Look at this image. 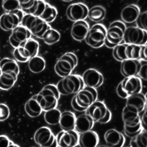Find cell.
<instances>
[{"label":"cell","instance_id":"1","mask_svg":"<svg viewBox=\"0 0 147 147\" xmlns=\"http://www.w3.org/2000/svg\"><path fill=\"white\" fill-rule=\"evenodd\" d=\"M98 92L96 89L84 86L72 98L71 105L76 111H85L94 102L97 100Z\"/></svg>","mask_w":147,"mask_h":147},{"label":"cell","instance_id":"2","mask_svg":"<svg viewBox=\"0 0 147 147\" xmlns=\"http://www.w3.org/2000/svg\"><path fill=\"white\" fill-rule=\"evenodd\" d=\"M56 86L60 95L64 96L75 95L84 87L82 77L75 74L61 78Z\"/></svg>","mask_w":147,"mask_h":147},{"label":"cell","instance_id":"3","mask_svg":"<svg viewBox=\"0 0 147 147\" xmlns=\"http://www.w3.org/2000/svg\"><path fill=\"white\" fill-rule=\"evenodd\" d=\"M126 28L122 21L112 22L106 28V35L104 45L109 48H113L123 42V35Z\"/></svg>","mask_w":147,"mask_h":147},{"label":"cell","instance_id":"4","mask_svg":"<svg viewBox=\"0 0 147 147\" xmlns=\"http://www.w3.org/2000/svg\"><path fill=\"white\" fill-rule=\"evenodd\" d=\"M39 51V43L33 38H30L18 47L14 48L13 55L16 61L19 62H26L38 55Z\"/></svg>","mask_w":147,"mask_h":147},{"label":"cell","instance_id":"5","mask_svg":"<svg viewBox=\"0 0 147 147\" xmlns=\"http://www.w3.org/2000/svg\"><path fill=\"white\" fill-rule=\"evenodd\" d=\"M78 63V58L73 52H67L62 55L54 66L55 73L63 78L72 74Z\"/></svg>","mask_w":147,"mask_h":147},{"label":"cell","instance_id":"6","mask_svg":"<svg viewBox=\"0 0 147 147\" xmlns=\"http://www.w3.org/2000/svg\"><path fill=\"white\" fill-rule=\"evenodd\" d=\"M94 123L106 124L111 119V112L105 103L100 100H96L86 111Z\"/></svg>","mask_w":147,"mask_h":147},{"label":"cell","instance_id":"7","mask_svg":"<svg viewBox=\"0 0 147 147\" xmlns=\"http://www.w3.org/2000/svg\"><path fill=\"white\" fill-rule=\"evenodd\" d=\"M20 25L26 28L32 35L39 39H41L44 32L51 27L49 24L39 17L30 14H24Z\"/></svg>","mask_w":147,"mask_h":147},{"label":"cell","instance_id":"8","mask_svg":"<svg viewBox=\"0 0 147 147\" xmlns=\"http://www.w3.org/2000/svg\"><path fill=\"white\" fill-rule=\"evenodd\" d=\"M106 35V28L100 23H96L90 27L84 39L86 43L94 48L103 46Z\"/></svg>","mask_w":147,"mask_h":147},{"label":"cell","instance_id":"9","mask_svg":"<svg viewBox=\"0 0 147 147\" xmlns=\"http://www.w3.org/2000/svg\"><path fill=\"white\" fill-rule=\"evenodd\" d=\"M38 94L41 97L43 111H47L56 108L60 95L55 85H45Z\"/></svg>","mask_w":147,"mask_h":147},{"label":"cell","instance_id":"10","mask_svg":"<svg viewBox=\"0 0 147 147\" xmlns=\"http://www.w3.org/2000/svg\"><path fill=\"white\" fill-rule=\"evenodd\" d=\"M123 42L128 44L145 46L147 43V31L137 27H126Z\"/></svg>","mask_w":147,"mask_h":147},{"label":"cell","instance_id":"11","mask_svg":"<svg viewBox=\"0 0 147 147\" xmlns=\"http://www.w3.org/2000/svg\"><path fill=\"white\" fill-rule=\"evenodd\" d=\"M57 15L56 8L44 1L37 0V4L33 14L42 20L47 24L52 22Z\"/></svg>","mask_w":147,"mask_h":147},{"label":"cell","instance_id":"12","mask_svg":"<svg viewBox=\"0 0 147 147\" xmlns=\"http://www.w3.org/2000/svg\"><path fill=\"white\" fill-rule=\"evenodd\" d=\"M33 139L35 143L40 147H57L55 135L50 128L42 126L34 133Z\"/></svg>","mask_w":147,"mask_h":147},{"label":"cell","instance_id":"13","mask_svg":"<svg viewBox=\"0 0 147 147\" xmlns=\"http://www.w3.org/2000/svg\"><path fill=\"white\" fill-rule=\"evenodd\" d=\"M24 15L20 9L2 14L0 16V28L5 31H11L21 24Z\"/></svg>","mask_w":147,"mask_h":147},{"label":"cell","instance_id":"14","mask_svg":"<svg viewBox=\"0 0 147 147\" xmlns=\"http://www.w3.org/2000/svg\"><path fill=\"white\" fill-rule=\"evenodd\" d=\"M88 9L87 6L83 3H73L67 7L65 13L69 20L75 22L87 18Z\"/></svg>","mask_w":147,"mask_h":147},{"label":"cell","instance_id":"15","mask_svg":"<svg viewBox=\"0 0 147 147\" xmlns=\"http://www.w3.org/2000/svg\"><path fill=\"white\" fill-rule=\"evenodd\" d=\"M59 147H75L78 145L79 134L74 130L59 131L55 136Z\"/></svg>","mask_w":147,"mask_h":147},{"label":"cell","instance_id":"16","mask_svg":"<svg viewBox=\"0 0 147 147\" xmlns=\"http://www.w3.org/2000/svg\"><path fill=\"white\" fill-rule=\"evenodd\" d=\"M84 86L96 89L100 86L104 81L102 74L97 70L90 68L87 69L81 76Z\"/></svg>","mask_w":147,"mask_h":147},{"label":"cell","instance_id":"17","mask_svg":"<svg viewBox=\"0 0 147 147\" xmlns=\"http://www.w3.org/2000/svg\"><path fill=\"white\" fill-rule=\"evenodd\" d=\"M31 36L30 32L26 28L20 25L11 31L9 42L13 47L16 48L31 38Z\"/></svg>","mask_w":147,"mask_h":147},{"label":"cell","instance_id":"18","mask_svg":"<svg viewBox=\"0 0 147 147\" xmlns=\"http://www.w3.org/2000/svg\"><path fill=\"white\" fill-rule=\"evenodd\" d=\"M120 84L122 89L129 97L141 92L142 82L137 76L125 77L120 82Z\"/></svg>","mask_w":147,"mask_h":147},{"label":"cell","instance_id":"19","mask_svg":"<svg viewBox=\"0 0 147 147\" xmlns=\"http://www.w3.org/2000/svg\"><path fill=\"white\" fill-rule=\"evenodd\" d=\"M24 110L26 114L32 118H36L41 115L43 111L41 96L38 94L32 96L25 103Z\"/></svg>","mask_w":147,"mask_h":147},{"label":"cell","instance_id":"20","mask_svg":"<svg viewBox=\"0 0 147 147\" xmlns=\"http://www.w3.org/2000/svg\"><path fill=\"white\" fill-rule=\"evenodd\" d=\"M125 107L140 114L146 107V98L145 95L141 92L130 96L126 99Z\"/></svg>","mask_w":147,"mask_h":147},{"label":"cell","instance_id":"21","mask_svg":"<svg viewBox=\"0 0 147 147\" xmlns=\"http://www.w3.org/2000/svg\"><path fill=\"white\" fill-rule=\"evenodd\" d=\"M104 140L107 147H123L125 138L122 133L115 129L107 130L104 134Z\"/></svg>","mask_w":147,"mask_h":147},{"label":"cell","instance_id":"22","mask_svg":"<svg viewBox=\"0 0 147 147\" xmlns=\"http://www.w3.org/2000/svg\"><path fill=\"white\" fill-rule=\"evenodd\" d=\"M141 67V61L126 59L121 63L120 72L125 77L137 76Z\"/></svg>","mask_w":147,"mask_h":147},{"label":"cell","instance_id":"23","mask_svg":"<svg viewBox=\"0 0 147 147\" xmlns=\"http://www.w3.org/2000/svg\"><path fill=\"white\" fill-rule=\"evenodd\" d=\"M89 28V24L84 20L74 22L71 29V35L75 40L82 42L84 40Z\"/></svg>","mask_w":147,"mask_h":147},{"label":"cell","instance_id":"24","mask_svg":"<svg viewBox=\"0 0 147 147\" xmlns=\"http://www.w3.org/2000/svg\"><path fill=\"white\" fill-rule=\"evenodd\" d=\"M99 141L98 134L94 131L90 130L79 134L78 145L80 147H96Z\"/></svg>","mask_w":147,"mask_h":147},{"label":"cell","instance_id":"25","mask_svg":"<svg viewBox=\"0 0 147 147\" xmlns=\"http://www.w3.org/2000/svg\"><path fill=\"white\" fill-rule=\"evenodd\" d=\"M94 125L92 118L86 113L79 115L76 117L74 130L78 134L91 130Z\"/></svg>","mask_w":147,"mask_h":147},{"label":"cell","instance_id":"26","mask_svg":"<svg viewBox=\"0 0 147 147\" xmlns=\"http://www.w3.org/2000/svg\"><path fill=\"white\" fill-rule=\"evenodd\" d=\"M140 9L136 4H129L123 8L121 17L123 22L131 24L134 22L140 13Z\"/></svg>","mask_w":147,"mask_h":147},{"label":"cell","instance_id":"27","mask_svg":"<svg viewBox=\"0 0 147 147\" xmlns=\"http://www.w3.org/2000/svg\"><path fill=\"white\" fill-rule=\"evenodd\" d=\"M76 116L70 111H64L61 112L59 125L62 130H73L75 129Z\"/></svg>","mask_w":147,"mask_h":147},{"label":"cell","instance_id":"28","mask_svg":"<svg viewBox=\"0 0 147 147\" xmlns=\"http://www.w3.org/2000/svg\"><path fill=\"white\" fill-rule=\"evenodd\" d=\"M130 44L121 43L113 48L112 54L113 58L117 61L122 62L130 59Z\"/></svg>","mask_w":147,"mask_h":147},{"label":"cell","instance_id":"29","mask_svg":"<svg viewBox=\"0 0 147 147\" xmlns=\"http://www.w3.org/2000/svg\"><path fill=\"white\" fill-rule=\"evenodd\" d=\"M122 119L124 126H132L141 123L140 115L126 107H124L122 110Z\"/></svg>","mask_w":147,"mask_h":147},{"label":"cell","instance_id":"30","mask_svg":"<svg viewBox=\"0 0 147 147\" xmlns=\"http://www.w3.org/2000/svg\"><path fill=\"white\" fill-rule=\"evenodd\" d=\"M0 69L1 73H14L17 76L20 73L17 62L14 59L9 58H4L0 61Z\"/></svg>","mask_w":147,"mask_h":147},{"label":"cell","instance_id":"31","mask_svg":"<svg viewBox=\"0 0 147 147\" xmlns=\"http://www.w3.org/2000/svg\"><path fill=\"white\" fill-rule=\"evenodd\" d=\"M28 66L29 70L32 73L38 74L45 69L46 62L42 57L39 55H36L28 61Z\"/></svg>","mask_w":147,"mask_h":147},{"label":"cell","instance_id":"32","mask_svg":"<svg viewBox=\"0 0 147 147\" xmlns=\"http://www.w3.org/2000/svg\"><path fill=\"white\" fill-rule=\"evenodd\" d=\"M17 76L14 73H2L0 75V89L7 91L11 88L16 82Z\"/></svg>","mask_w":147,"mask_h":147},{"label":"cell","instance_id":"33","mask_svg":"<svg viewBox=\"0 0 147 147\" xmlns=\"http://www.w3.org/2000/svg\"><path fill=\"white\" fill-rule=\"evenodd\" d=\"M106 9L101 5H96L88 9L87 17L92 21L99 22L102 21L106 16Z\"/></svg>","mask_w":147,"mask_h":147},{"label":"cell","instance_id":"34","mask_svg":"<svg viewBox=\"0 0 147 147\" xmlns=\"http://www.w3.org/2000/svg\"><path fill=\"white\" fill-rule=\"evenodd\" d=\"M60 33L51 27L43 34L41 39L48 45H52L58 42L60 39Z\"/></svg>","mask_w":147,"mask_h":147},{"label":"cell","instance_id":"35","mask_svg":"<svg viewBox=\"0 0 147 147\" xmlns=\"http://www.w3.org/2000/svg\"><path fill=\"white\" fill-rule=\"evenodd\" d=\"M61 112L57 108H53L47 111H45L44 119L47 123L50 125H56L59 124Z\"/></svg>","mask_w":147,"mask_h":147},{"label":"cell","instance_id":"36","mask_svg":"<svg viewBox=\"0 0 147 147\" xmlns=\"http://www.w3.org/2000/svg\"><path fill=\"white\" fill-rule=\"evenodd\" d=\"M130 147H147V131L142 130L138 135L131 138Z\"/></svg>","mask_w":147,"mask_h":147},{"label":"cell","instance_id":"37","mask_svg":"<svg viewBox=\"0 0 147 147\" xmlns=\"http://www.w3.org/2000/svg\"><path fill=\"white\" fill-rule=\"evenodd\" d=\"M2 7L5 13H12L20 9L18 1H3Z\"/></svg>","mask_w":147,"mask_h":147},{"label":"cell","instance_id":"38","mask_svg":"<svg viewBox=\"0 0 147 147\" xmlns=\"http://www.w3.org/2000/svg\"><path fill=\"white\" fill-rule=\"evenodd\" d=\"M142 130L141 123L133 126H126L123 125V131L125 134L129 138H133L140 133Z\"/></svg>","mask_w":147,"mask_h":147},{"label":"cell","instance_id":"39","mask_svg":"<svg viewBox=\"0 0 147 147\" xmlns=\"http://www.w3.org/2000/svg\"><path fill=\"white\" fill-rule=\"evenodd\" d=\"M146 21H147V11H144L141 12L138 15L137 18L135 22L136 27L147 31V26H146Z\"/></svg>","mask_w":147,"mask_h":147},{"label":"cell","instance_id":"40","mask_svg":"<svg viewBox=\"0 0 147 147\" xmlns=\"http://www.w3.org/2000/svg\"><path fill=\"white\" fill-rule=\"evenodd\" d=\"M10 115V110L8 106L5 104L0 103V121L7 119Z\"/></svg>","mask_w":147,"mask_h":147},{"label":"cell","instance_id":"41","mask_svg":"<svg viewBox=\"0 0 147 147\" xmlns=\"http://www.w3.org/2000/svg\"><path fill=\"white\" fill-rule=\"evenodd\" d=\"M141 61V67L138 74L137 77L140 79L142 78L146 80V73H147V62L146 61Z\"/></svg>","mask_w":147,"mask_h":147},{"label":"cell","instance_id":"42","mask_svg":"<svg viewBox=\"0 0 147 147\" xmlns=\"http://www.w3.org/2000/svg\"><path fill=\"white\" fill-rule=\"evenodd\" d=\"M13 142L5 135H0V147H9Z\"/></svg>","mask_w":147,"mask_h":147},{"label":"cell","instance_id":"43","mask_svg":"<svg viewBox=\"0 0 147 147\" xmlns=\"http://www.w3.org/2000/svg\"><path fill=\"white\" fill-rule=\"evenodd\" d=\"M142 115L140 117V123L142 130H146V107L142 112Z\"/></svg>","mask_w":147,"mask_h":147},{"label":"cell","instance_id":"44","mask_svg":"<svg viewBox=\"0 0 147 147\" xmlns=\"http://www.w3.org/2000/svg\"><path fill=\"white\" fill-rule=\"evenodd\" d=\"M116 93L117 94V95L122 98V99H126L129 96L128 95L123 91V90L122 89V87H121V84L120 82L118 84L117 88H116Z\"/></svg>","mask_w":147,"mask_h":147},{"label":"cell","instance_id":"45","mask_svg":"<svg viewBox=\"0 0 147 147\" xmlns=\"http://www.w3.org/2000/svg\"><path fill=\"white\" fill-rule=\"evenodd\" d=\"M9 147H20L18 145H16V144H14V143H13L11 145H10Z\"/></svg>","mask_w":147,"mask_h":147},{"label":"cell","instance_id":"46","mask_svg":"<svg viewBox=\"0 0 147 147\" xmlns=\"http://www.w3.org/2000/svg\"><path fill=\"white\" fill-rule=\"evenodd\" d=\"M96 147H107V146L105 145H98Z\"/></svg>","mask_w":147,"mask_h":147},{"label":"cell","instance_id":"47","mask_svg":"<svg viewBox=\"0 0 147 147\" xmlns=\"http://www.w3.org/2000/svg\"><path fill=\"white\" fill-rule=\"evenodd\" d=\"M1 73H1V69H0V75L1 74Z\"/></svg>","mask_w":147,"mask_h":147},{"label":"cell","instance_id":"48","mask_svg":"<svg viewBox=\"0 0 147 147\" xmlns=\"http://www.w3.org/2000/svg\"><path fill=\"white\" fill-rule=\"evenodd\" d=\"M124 147H130V146H124Z\"/></svg>","mask_w":147,"mask_h":147},{"label":"cell","instance_id":"49","mask_svg":"<svg viewBox=\"0 0 147 147\" xmlns=\"http://www.w3.org/2000/svg\"><path fill=\"white\" fill-rule=\"evenodd\" d=\"M29 147H35V146H29Z\"/></svg>","mask_w":147,"mask_h":147},{"label":"cell","instance_id":"50","mask_svg":"<svg viewBox=\"0 0 147 147\" xmlns=\"http://www.w3.org/2000/svg\"><path fill=\"white\" fill-rule=\"evenodd\" d=\"M57 147H59V146H57Z\"/></svg>","mask_w":147,"mask_h":147}]
</instances>
